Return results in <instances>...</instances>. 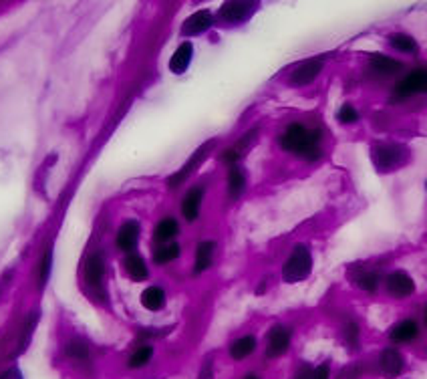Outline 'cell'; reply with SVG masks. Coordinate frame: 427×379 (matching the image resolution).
Returning <instances> with one entry per match:
<instances>
[{"mask_svg":"<svg viewBox=\"0 0 427 379\" xmlns=\"http://www.w3.org/2000/svg\"><path fill=\"white\" fill-rule=\"evenodd\" d=\"M321 139H323L321 129H309L302 123H290L284 129V133L278 138V143L287 152H292L306 162H314L323 155Z\"/></svg>","mask_w":427,"mask_h":379,"instance_id":"1","label":"cell"},{"mask_svg":"<svg viewBox=\"0 0 427 379\" xmlns=\"http://www.w3.org/2000/svg\"><path fill=\"white\" fill-rule=\"evenodd\" d=\"M313 270V256L304 244H296L289 256L287 265L282 268V277L287 282H301L311 275Z\"/></svg>","mask_w":427,"mask_h":379,"instance_id":"2","label":"cell"},{"mask_svg":"<svg viewBox=\"0 0 427 379\" xmlns=\"http://www.w3.org/2000/svg\"><path fill=\"white\" fill-rule=\"evenodd\" d=\"M373 162L381 172L395 170L405 162V148L395 143H379L373 148Z\"/></svg>","mask_w":427,"mask_h":379,"instance_id":"3","label":"cell"},{"mask_svg":"<svg viewBox=\"0 0 427 379\" xmlns=\"http://www.w3.org/2000/svg\"><path fill=\"white\" fill-rule=\"evenodd\" d=\"M427 93V69H415L411 73L403 77L401 81L397 83L395 87V95L399 99H407V97H414V95H423Z\"/></svg>","mask_w":427,"mask_h":379,"instance_id":"4","label":"cell"},{"mask_svg":"<svg viewBox=\"0 0 427 379\" xmlns=\"http://www.w3.org/2000/svg\"><path fill=\"white\" fill-rule=\"evenodd\" d=\"M385 289H387L391 297L405 299V297H409V295L415 292V282L405 270H395V273H391L385 278Z\"/></svg>","mask_w":427,"mask_h":379,"instance_id":"5","label":"cell"},{"mask_svg":"<svg viewBox=\"0 0 427 379\" xmlns=\"http://www.w3.org/2000/svg\"><path fill=\"white\" fill-rule=\"evenodd\" d=\"M323 71V59H309V61H302L292 73H290V85H309L313 83L316 77L321 75Z\"/></svg>","mask_w":427,"mask_h":379,"instance_id":"6","label":"cell"},{"mask_svg":"<svg viewBox=\"0 0 427 379\" xmlns=\"http://www.w3.org/2000/svg\"><path fill=\"white\" fill-rule=\"evenodd\" d=\"M290 347V331L289 327H282V325H277V327L270 329L268 333V343H266V355L268 357H280L289 351Z\"/></svg>","mask_w":427,"mask_h":379,"instance_id":"7","label":"cell"},{"mask_svg":"<svg viewBox=\"0 0 427 379\" xmlns=\"http://www.w3.org/2000/svg\"><path fill=\"white\" fill-rule=\"evenodd\" d=\"M256 11L254 2H226L220 9V18L226 23H242Z\"/></svg>","mask_w":427,"mask_h":379,"instance_id":"8","label":"cell"},{"mask_svg":"<svg viewBox=\"0 0 427 379\" xmlns=\"http://www.w3.org/2000/svg\"><path fill=\"white\" fill-rule=\"evenodd\" d=\"M419 337V325L415 319H403L397 325H393L389 331V341L399 345V343H411Z\"/></svg>","mask_w":427,"mask_h":379,"instance_id":"9","label":"cell"},{"mask_svg":"<svg viewBox=\"0 0 427 379\" xmlns=\"http://www.w3.org/2000/svg\"><path fill=\"white\" fill-rule=\"evenodd\" d=\"M212 145H214V141H208L206 145L198 148V150H196V153H194V155L189 158L188 164L184 165V167H182V170H179L177 174H174L172 177H167V186H170V188H177V186H179V184H182V182H184V180H186V177H188L189 174L194 172V170H196V165L200 164L201 160H204V158L208 155V150H210Z\"/></svg>","mask_w":427,"mask_h":379,"instance_id":"10","label":"cell"},{"mask_svg":"<svg viewBox=\"0 0 427 379\" xmlns=\"http://www.w3.org/2000/svg\"><path fill=\"white\" fill-rule=\"evenodd\" d=\"M369 69H371L375 75L391 77L397 75V73L401 71L403 63L401 61L391 59V57L383 55V53H375V55H371V59H369Z\"/></svg>","mask_w":427,"mask_h":379,"instance_id":"11","label":"cell"},{"mask_svg":"<svg viewBox=\"0 0 427 379\" xmlns=\"http://www.w3.org/2000/svg\"><path fill=\"white\" fill-rule=\"evenodd\" d=\"M212 25L214 18L212 14H210V11H198V13L192 14L188 21L184 23V26H182V35H184V37H196V35L206 33Z\"/></svg>","mask_w":427,"mask_h":379,"instance_id":"12","label":"cell"},{"mask_svg":"<svg viewBox=\"0 0 427 379\" xmlns=\"http://www.w3.org/2000/svg\"><path fill=\"white\" fill-rule=\"evenodd\" d=\"M379 366H381V371L387 375V378H397L403 371V355L395 349V347H387L383 353H381V359H379Z\"/></svg>","mask_w":427,"mask_h":379,"instance_id":"13","label":"cell"},{"mask_svg":"<svg viewBox=\"0 0 427 379\" xmlns=\"http://www.w3.org/2000/svg\"><path fill=\"white\" fill-rule=\"evenodd\" d=\"M192 57H194V45L186 40L177 47V51L174 53V57L170 59V71L176 73V75H182L188 71L189 63H192Z\"/></svg>","mask_w":427,"mask_h":379,"instance_id":"14","label":"cell"},{"mask_svg":"<svg viewBox=\"0 0 427 379\" xmlns=\"http://www.w3.org/2000/svg\"><path fill=\"white\" fill-rule=\"evenodd\" d=\"M139 241V224L129 220L123 226L119 228L117 232V248L123 251V253H131L135 248V244Z\"/></svg>","mask_w":427,"mask_h":379,"instance_id":"15","label":"cell"},{"mask_svg":"<svg viewBox=\"0 0 427 379\" xmlns=\"http://www.w3.org/2000/svg\"><path fill=\"white\" fill-rule=\"evenodd\" d=\"M201 198H204V188H200V186L192 188L184 196V200H182V214H184V218L188 222H194L198 218V214H200Z\"/></svg>","mask_w":427,"mask_h":379,"instance_id":"16","label":"cell"},{"mask_svg":"<svg viewBox=\"0 0 427 379\" xmlns=\"http://www.w3.org/2000/svg\"><path fill=\"white\" fill-rule=\"evenodd\" d=\"M254 349H256V337L254 335H244V337H240L236 341L230 345V357L232 359H246L248 355L254 353Z\"/></svg>","mask_w":427,"mask_h":379,"instance_id":"17","label":"cell"},{"mask_svg":"<svg viewBox=\"0 0 427 379\" xmlns=\"http://www.w3.org/2000/svg\"><path fill=\"white\" fill-rule=\"evenodd\" d=\"M214 248L216 244L212 241H204L198 244L196 248V266H194V273H204L206 268H210L212 265V256H214Z\"/></svg>","mask_w":427,"mask_h":379,"instance_id":"18","label":"cell"},{"mask_svg":"<svg viewBox=\"0 0 427 379\" xmlns=\"http://www.w3.org/2000/svg\"><path fill=\"white\" fill-rule=\"evenodd\" d=\"M103 278V256L99 253L91 254L85 265V280L91 287H97Z\"/></svg>","mask_w":427,"mask_h":379,"instance_id":"19","label":"cell"},{"mask_svg":"<svg viewBox=\"0 0 427 379\" xmlns=\"http://www.w3.org/2000/svg\"><path fill=\"white\" fill-rule=\"evenodd\" d=\"M389 45L395 51L405 53V55H414L417 53V40L411 35H405V33H393L389 35Z\"/></svg>","mask_w":427,"mask_h":379,"instance_id":"20","label":"cell"},{"mask_svg":"<svg viewBox=\"0 0 427 379\" xmlns=\"http://www.w3.org/2000/svg\"><path fill=\"white\" fill-rule=\"evenodd\" d=\"M141 304L150 311H160L165 304V292L160 287H150L141 295Z\"/></svg>","mask_w":427,"mask_h":379,"instance_id":"21","label":"cell"},{"mask_svg":"<svg viewBox=\"0 0 427 379\" xmlns=\"http://www.w3.org/2000/svg\"><path fill=\"white\" fill-rule=\"evenodd\" d=\"M246 186V177H244V172L240 170L238 165L230 167V174H228V196L234 200L242 194V190Z\"/></svg>","mask_w":427,"mask_h":379,"instance_id":"22","label":"cell"},{"mask_svg":"<svg viewBox=\"0 0 427 379\" xmlns=\"http://www.w3.org/2000/svg\"><path fill=\"white\" fill-rule=\"evenodd\" d=\"M126 268L129 273V277L135 278V280H141V278L148 277V266L143 263V258L139 254H129L126 260Z\"/></svg>","mask_w":427,"mask_h":379,"instance_id":"23","label":"cell"},{"mask_svg":"<svg viewBox=\"0 0 427 379\" xmlns=\"http://www.w3.org/2000/svg\"><path fill=\"white\" fill-rule=\"evenodd\" d=\"M50 266H52V248L49 246V248L45 251V254H43L40 263H38V268H37V287L38 289H45V285H47V280H49Z\"/></svg>","mask_w":427,"mask_h":379,"instance_id":"24","label":"cell"},{"mask_svg":"<svg viewBox=\"0 0 427 379\" xmlns=\"http://www.w3.org/2000/svg\"><path fill=\"white\" fill-rule=\"evenodd\" d=\"M177 256H179V246H177V244H164V246L155 248L153 260H155L157 265H167V263L176 260Z\"/></svg>","mask_w":427,"mask_h":379,"instance_id":"25","label":"cell"},{"mask_svg":"<svg viewBox=\"0 0 427 379\" xmlns=\"http://www.w3.org/2000/svg\"><path fill=\"white\" fill-rule=\"evenodd\" d=\"M177 234V222L174 218H164L155 228V238L162 242L172 241Z\"/></svg>","mask_w":427,"mask_h":379,"instance_id":"26","label":"cell"},{"mask_svg":"<svg viewBox=\"0 0 427 379\" xmlns=\"http://www.w3.org/2000/svg\"><path fill=\"white\" fill-rule=\"evenodd\" d=\"M379 282H381V275H379L377 270H367V273H363L361 277L357 278V285L367 292L377 291Z\"/></svg>","mask_w":427,"mask_h":379,"instance_id":"27","label":"cell"},{"mask_svg":"<svg viewBox=\"0 0 427 379\" xmlns=\"http://www.w3.org/2000/svg\"><path fill=\"white\" fill-rule=\"evenodd\" d=\"M67 355H69L71 359H81V361H85L89 357V345L85 341H81V339H75V341H71L67 345Z\"/></svg>","mask_w":427,"mask_h":379,"instance_id":"28","label":"cell"},{"mask_svg":"<svg viewBox=\"0 0 427 379\" xmlns=\"http://www.w3.org/2000/svg\"><path fill=\"white\" fill-rule=\"evenodd\" d=\"M151 355H153V349H151V347H141V349H138L135 353L129 357V367H131V369L143 367L151 359Z\"/></svg>","mask_w":427,"mask_h":379,"instance_id":"29","label":"cell"},{"mask_svg":"<svg viewBox=\"0 0 427 379\" xmlns=\"http://www.w3.org/2000/svg\"><path fill=\"white\" fill-rule=\"evenodd\" d=\"M337 119L340 123H357L359 121V111L353 107L351 103H345L337 114Z\"/></svg>","mask_w":427,"mask_h":379,"instance_id":"30","label":"cell"},{"mask_svg":"<svg viewBox=\"0 0 427 379\" xmlns=\"http://www.w3.org/2000/svg\"><path fill=\"white\" fill-rule=\"evenodd\" d=\"M35 325H37V313H33V315L28 317L25 321V325H23V335H21V351L28 347V341H30V335H33V331H35Z\"/></svg>","mask_w":427,"mask_h":379,"instance_id":"31","label":"cell"},{"mask_svg":"<svg viewBox=\"0 0 427 379\" xmlns=\"http://www.w3.org/2000/svg\"><path fill=\"white\" fill-rule=\"evenodd\" d=\"M343 333H345V341L349 343L351 347H357V345H359V333H361V331H359V325H357L355 321H349V323L345 325V331H343Z\"/></svg>","mask_w":427,"mask_h":379,"instance_id":"32","label":"cell"},{"mask_svg":"<svg viewBox=\"0 0 427 379\" xmlns=\"http://www.w3.org/2000/svg\"><path fill=\"white\" fill-rule=\"evenodd\" d=\"M240 153L242 152H240L238 148H228L226 152H224V155H222V160H224L230 167H234V165L238 164Z\"/></svg>","mask_w":427,"mask_h":379,"instance_id":"33","label":"cell"},{"mask_svg":"<svg viewBox=\"0 0 427 379\" xmlns=\"http://www.w3.org/2000/svg\"><path fill=\"white\" fill-rule=\"evenodd\" d=\"M331 378V369H328L327 363L318 366L316 369H313V378L311 379H328Z\"/></svg>","mask_w":427,"mask_h":379,"instance_id":"34","label":"cell"},{"mask_svg":"<svg viewBox=\"0 0 427 379\" xmlns=\"http://www.w3.org/2000/svg\"><path fill=\"white\" fill-rule=\"evenodd\" d=\"M198 379H214V371H212V361H208L206 366L201 367L200 375H198Z\"/></svg>","mask_w":427,"mask_h":379,"instance_id":"35","label":"cell"},{"mask_svg":"<svg viewBox=\"0 0 427 379\" xmlns=\"http://www.w3.org/2000/svg\"><path fill=\"white\" fill-rule=\"evenodd\" d=\"M313 378V369L309 366H302L299 371H296V375H294V379H311Z\"/></svg>","mask_w":427,"mask_h":379,"instance_id":"36","label":"cell"},{"mask_svg":"<svg viewBox=\"0 0 427 379\" xmlns=\"http://www.w3.org/2000/svg\"><path fill=\"white\" fill-rule=\"evenodd\" d=\"M0 379H23V375H21L18 369H9V371H4V373L0 375Z\"/></svg>","mask_w":427,"mask_h":379,"instance_id":"37","label":"cell"},{"mask_svg":"<svg viewBox=\"0 0 427 379\" xmlns=\"http://www.w3.org/2000/svg\"><path fill=\"white\" fill-rule=\"evenodd\" d=\"M244 379H258V378H256V375H252V373H248V375H246Z\"/></svg>","mask_w":427,"mask_h":379,"instance_id":"38","label":"cell"},{"mask_svg":"<svg viewBox=\"0 0 427 379\" xmlns=\"http://www.w3.org/2000/svg\"><path fill=\"white\" fill-rule=\"evenodd\" d=\"M426 325H427V307H426Z\"/></svg>","mask_w":427,"mask_h":379,"instance_id":"39","label":"cell"},{"mask_svg":"<svg viewBox=\"0 0 427 379\" xmlns=\"http://www.w3.org/2000/svg\"><path fill=\"white\" fill-rule=\"evenodd\" d=\"M426 186H427V182H426Z\"/></svg>","mask_w":427,"mask_h":379,"instance_id":"40","label":"cell"}]
</instances>
